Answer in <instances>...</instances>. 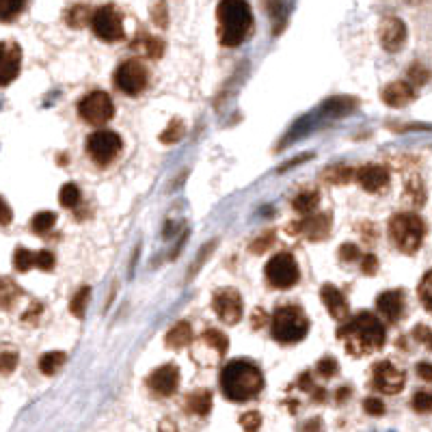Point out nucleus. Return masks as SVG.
<instances>
[{
	"mask_svg": "<svg viewBox=\"0 0 432 432\" xmlns=\"http://www.w3.org/2000/svg\"><path fill=\"white\" fill-rule=\"evenodd\" d=\"M338 338L352 357L372 355L381 350L387 342L383 322L369 311H361L352 320H348V324L340 327Z\"/></svg>",
	"mask_w": 432,
	"mask_h": 432,
	"instance_id": "obj_1",
	"label": "nucleus"
},
{
	"mask_svg": "<svg viewBox=\"0 0 432 432\" xmlns=\"http://www.w3.org/2000/svg\"><path fill=\"white\" fill-rule=\"evenodd\" d=\"M264 389V374L249 359H234L221 372V392L232 402H249Z\"/></svg>",
	"mask_w": 432,
	"mask_h": 432,
	"instance_id": "obj_2",
	"label": "nucleus"
},
{
	"mask_svg": "<svg viewBox=\"0 0 432 432\" xmlns=\"http://www.w3.org/2000/svg\"><path fill=\"white\" fill-rule=\"evenodd\" d=\"M219 39L227 48L240 45L253 28V11L249 0H221L216 7Z\"/></svg>",
	"mask_w": 432,
	"mask_h": 432,
	"instance_id": "obj_3",
	"label": "nucleus"
},
{
	"mask_svg": "<svg viewBox=\"0 0 432 432\" xmlns=\"http://www.w3.org/2000/svg\"><path fill=\"white\" fill-rule=\"evenodd\" d=\"M426 223L415 212H398L389 221V238L400 253L413 255L421 249Z\"/></svg>",
	"mask_w": 432,
	"mask_h": 432,
	"instance_id": "obj_4",
	"label": "nucleus"
},
{
	"mask_svg": "<svg viewBox=\"0 0 432 432\" xmlns=\"http://www.w3.org/2000/svg\"><path fill=\"white\" fill-rule=\"evenodd\" d=\"M270 331H273L275 342L284 346L298 344L309 333V318L298 305H281L273 315Z\"/></svg>",
	"mask_w": 432,
	"mask_h": 432,
	"instance_id": "obj_5",
	"label": "nucleus"
},
{
	"mask_svg": "<svg viewBox=\"0 0 432 432\" xmlns=\"http://www.w3.org/2000/svg\"><path fill=\"white\" fill-rule=\"evenodd\" d=\"M264 275L268 279V284L273 288H279V290H290L292 286L298 284L301 279V270H298V264L294 259L292 253H277L273 259H270L264 268Z\"/></svg>",
	"mask_w": 432,
	"mask_h": 432,
	"instance_id": "obj_6",
	"label": "nucleus"
},
{
	"mask_svg": "<svg viewBox=\"0 0 432 432\" xmlns=\"http://www.w3.org/2000/svg\"><path fill=\"white\" fill-rule=\"evenodd\" d=\"M91 28L97 39L108 41V43L122 41L126 37L124 16L115 5H104V7L95 9V14L91 16Z\"/></svg>",
	"mask_w": 432,
	"mask_h": 432,
	"instance_id": "obj_7",
	"label": "nucleus"
},
{
	"mask_svg": "<svg viewBox=\"0 0 432 432\" xmlns=\"http://www.w3.org/2000/svg\"><path fill=\"white\" fill-rule=\"evenodd\" d=\"M78 113H80L82 122H87L91 126H104L113 119L115 104L106 91H91L80 99Z\"/></svg>",
	"mask_w": 432,
	"mask_h": 432,
	"instance_id": "obj_8",
	"label": "nucleus"
},
{
	"mask_svg": "<svg viewBox=\"0 0 432 432\" xmlns=\"http://www.w3.org/2000/svg\"><path fill=\"white\" fill-rule=\"evenodd\" d=\"M124 147V141L113 130H97L87 136V153L97 162V165H108L113 162Z\"/></svg>",
	"mask_w": 432,
	"mask_h": 432,
	"instance_id": "obj_9",
	"label": "nucleus"
},
{
	"mask_svg": "<svg viewBox=\"0 0 432 432\" xmlns=\"http://www.w3.org/2000/svg\"><path fill=\"white\" fill-rule=\"evenodd\" d=\"M147 82H149L147 68L136 59L124 61L115 72V87L126 95H139L141 91H145Z\"/></svg>",
	"mask_w": 432,
	"mask_h": 432,
	"instance_id": "obj_10",
	"label": "nucleus"
},
{
	"mask_svg": "<svg viewBox=\"0 0 432 432\" xmlns=\"http://www.w3.org/2000/svg\"><path fill=\"white\" fill-rule=\"evenodd\" d=\"M406 376L392 361H378L372 369V385L387 396H396L404 389Z\"/></svg>",
	"mask_w": 432,
	"mask_h": 432,
	"instance_id": "obj_11",
	"label": "nucleus"
},
{
	"mask_svg": "<svg viewBox=\"0 0 432 432\" xmlns=\"http://www.w3.org/2000/svg\"><path fill=\"white\" fill-rule=\"evenodd\" d=\"M331 227H333V216L329 212H318V214L305 216L298 223L288 225V234L305 236L309 240H324L331 234Z\"/></svg>",
	"mask_w": 432,
	"mask_h": 432,
	"instance_id": "obj_12",
	"label": "nucleus"
},
{
	"mask_svg": "<svg viewBox=\"0 0 432 432\" xmlns=\"http://www.w3.org/2000/svg\"><path fill=\"white\" fill-rule=\"evenodd\" d=\"M212 309L225 324H238L242 318V298L234 288H221L212 298Z\"/></svg>",
	"mask_w": 432,
	"mask_h": 432,
	"instance_id": "obj_13",
	"label": "nucleus"
},
{
	"mask_svg": "<svg viewBox=\"0 0 432 432\" xmlns=\"http://www.w3.org/2000/svg\"><path fill=\"white\" fill-rule=\"evenodd\" d=\"M22 68V50L16 41H0V87L11 85Z\"/></svg>",
	"mask_w": 432,
	"mask_h": 432,
	"instance_id": "obj_14",
	"label": "nucleus"
},
{
	"mask_svg": "<svg viewBox=\"0 0 432 432\" xmlns=\"http://www.w3.org/2000/svg\"><path fill=\"white\" fill-rule=\"evenodd\" d=\"M378 41H381L383 50L387 52H400L406 43V24L400 18H383L381 26H378Z\"/></svg>",
	"mask_w": 432,
	"mask_h": 432,
	"instance_id": "obj_15",
	"label": "nucleus"
},
{
	"mask_svg": "<svg viewBox=\"0 0 432 432\" xmlns=\"http://www.w3.org/2000/svg\"><path fill=\"white\" fill-rule=\"evenodd\" d=\"M147 385L153 394L162 396V398H169L178 392L180 387V369L178 365H162L158 369H153L147 378Z\"/></svg>",
	"mask_w": 432,
	"mask_h": 432,
	"instance_id": "obj_16",
	"label": "nucleus"
},
{
	"mask_svg": "<svg viewBox=\"0 0 432 432\" xmlns=\"http://www.w3.org/2000/svg\"><path fill=\"white\" fill-rule=\"evenodd\" d=\"M376 309L387 322H398L404 318V309H406V301H404V292L402 290H387L383 294H378L376 298Z\"/></svg>",
	"mask_w": 432,
	"mask_h": 432,
	"instance_id": "obj_17",
	"label": "nucleus"
},
{
	"mask_svg": "<svg viewBox=\"0 0 432 432\" xmlns=\"http://www.w3.org/2000/svg\"><path fill=\"white\" fill-rule=\"evenodd\" d=\"M355 178L367 193H381L389 186V171L383 165H365L355 173Z\"/></svg>",
	"mask_w": 432,
	"mask_h": 432,
	"instance_id": "obj_18",
	"label": "nucleus"
},
{
	"mask_svg": "<svg viewBox=\"0 0 432 432\" xmlns=\"http://www.w3.org/2000/svg\"><path fill=\"white\" fill-rule=\"evenodd\" d=\"M381 97L387 106H394V108H402L406 104H411L415 97H417V91L413 85L404 82V80H396V82H389L387 87H383L381 91Z\"/></svg>",
	"mask_w": 432,
	"mask_h": 432,
	"instance_id": "obj_19",
	"label": "nucleus"
},
{
	"mask_svg": "<svg viewBox=\"0 0 432 432\" xmlns=\"http://www.w3.org/2000/svg\"><path fill=\"white\" fill-rule=\"evenodd\" d=\"M320 298H322L324 307H327V311H329L335 320H346V318H348V303H346L344 294H342L335 286H331V284L322 286Z\"/></svg>",
	"mask_w": 432,
	"mask_h": 432,
	"instance_id": "obj_20",
	"label": "nucleus"
},
{
	"mask_svg": "<svg viewBox=\"0 0 432 432\" xmlns=\"http://www.w3.org/2000/svg\"><path fill=\"white\" fill-rule=\"evenodd\" d=\"M132 50L141 52L143 57L160 59L162 52H165V43H162L158 37H151V35H147V33H139V37H136L134 43H132Z\"/></svg>",
	"mask_w": 432,
	"mask_h": 432,
	"instance_id": "obj_21",
	"label": "nucleus"
},
{
	"mask_svg": "<svg viewBox=\"0 0 432 432\" xmlns=\"http://www.w3.org/2000/svg\"><path fill=\"white\" fill-rule=\"evenodd\" d=\"M186 411L199 417H205L212 411V394L207 389H197L186 398Z\"/></svg>",
	"mask_w": 432,
	"mask_h": 432,
	"instance_id": "obj_22",
	"label": "nucleus"
},
{
	"mask_svg": "<svg viewBox=\"0 0 432 432\" xmlns=\"http://www.w3.org/2000/svg\"><path fill=\"white\" fill-rule=\"evenodd\" d=\"M165 342H167L169 348H176V350H178V348H186V346L193 342V329H190V324L184 322V320L178 322L176 327L167 333V340H165Z\"/></svg>",
	"mask_w": 432,
	"mask_h": 432,
	"instance_id": "obj_23",
	"label": "nucleus"
},
{
	"mask_svg": "<svg viewBox=\"0 0 432 432\" xmlns=\"http://www.w3.org/2000/svg\"><path fill=\"white\" fill-rule=\"evenodd\" d=\"M68 361V355L61 352V350H54V352H45L41 355L39 359V369L45 374V376H52V374H57Z\"/></svg>",
	"mask_w": 432,
	"mask_h": 432,
	"instance_id": "obj_24",
	"label": "nucleus"
},
{
	"mask_svg": "<svg viewBox=\"0 0 432 432\" xmlns=\"http://www.w3.org/2000/svg\"><path fill=\"white\" fill-rule=\"evenodd\" d=\"M320 205V195L315 190H305V193H298L292 201V207L298 212V214H311L315 207Z\"/></svg>",
	"mask_w": 432,
	"mask_h": 432,
	"instance_id": "obj_25",
	"label": "nucleus"
},
{
	"mask_svg": "<svg viewBox=\"0 0 432 432\" xmlns=\"http://www.w3.org/2000/svg\"><path fill=\"white\" fill-rule=\"evenodd\" d=\"M322 178L329 184H346L355 178V169H350L348 165H333L331 169L322 173Z\"/></svg>",
	"mask_w": 432,
	"mask_h": 432,
	"instance_id": "obj_26",
	"label": "nucleus"
},
{
	"mask_svg": "<svg viewBox=\"0 0 432 432\" xmlns=\"http://www.w3.org/2000/svg\"><path fill=\"white\" fill-rule=\"evenodd\" d=\"M20 294H22V290L11 279H0V307L9 309L18 301Z\"/></svg>",
	"mask_w": 432,
	"mask_h": 432,
	"instance_id": "obj_27",
	"label": "nucleus"
},
{
	"mask_svg": "<svg viewBox=\"0 0 432 432\" xmlns=\"http://www.w3.org/2000/svg\"><path fill=\"white\" fill-rule=\"evenodd\" d=\"M203 342H205L212 350H216V355H225L227 348H230L227 335L221 333V331H216V329H207V331L203 333Z\"/></svg>",
	"mask_w": 432,
	"mask_h": 432,
	"instance_id": "obj_28",
	"label": "nucleus"
},
{
	"mask_svg": "<svg viewBox=\"0 0 432 432\" xmlns=\"http://www.w3.org/2000/svg\"><path fill=\"white\" fill-rule=\"evenodd\" d=\"M26 7V0H0V22L16 20Z\"/></svg>",
	"mask_w": 432,
	"mask_h": 432,
	"instance_id": "obj_29",
	"label": "nucleus"
},
{
	"mask_svg": "<svg viewBox=\"0 0 432 432\" xmlns=\"http://www.w3.org/2000/svg\"><path fill=\"white\" fill-rule=\"evenodd\" d=\"M54 223H57V216H54L52 212H37L33 216V221H31V230L35 234L43 236V234H48L54 227Z\"/></svg>",
	"mask_w": 432,
	"mask_h": 432,
	"instance_id": "obj_30",
	"label": "nucleus"
},
{
	"mask_svg": "<svg viewBox=\"0 0 432 432\" xmlns=\"http://www.w3.org/2000/svg\"><path fill=\"white\" fill-rule=\"evenodd\" d=\"M14 266L18 273H28V270L35 266V253L24 247H18L14 253Z\"/></svg>",
	"mask_w": 432,
	"mask_h": 432,
	"instance_id": "obj_31",
	"label": "nucleus"
},
{
	"mask_svg": "<svg viewBox=\"0 0 432 432\" xmlns=\"http://www.w3.org/2000/svg\"><path fill=\"white\" fill-rule=\"evenodd\" d=\"M184 132H186V128H184L182 119H173V122L169 124V128H167L165 132L160 134V141L165 143V145H173V143H180V141H182V136H184Z\"/></svg>",
	"mask_w": 432,
	"mask_h": 432,
	"instance_id": "obj_32",
	"label": "nucleus"
},
{
	"mask_svg": "<svg viewBox=\"0 0 432 432\" xmlns=\"http://www.w3.org/2000/svg\"><path fill=\"white\" fill-rule=\"evenodd\" d=\"M59 201H61V205L63 207H76L78 203H80V188L76 186V184H65L63 188H61V193H59Z\"/></svg>",
	"mask_w": 432,
	"mask_h": 432,
	"instance_id": "obj_33",
	"label": "nucleus"
},
{
	"mask_svg": "<svg viewBox=\"0 0 432 432\" xmlns=\"http://www.w3.org/2000/svg\"><path fill=\"white\" fill-rule=\"evenodd\" d=\"M65 20L70 26L74 28H82L87 22H89V9L85 5H74L68 14H65Z\"/></svg>",
	"mask_w": 432,
	"mask_h": 432,
	"instance_id": "obj_34",
	"label": "nucleus"
},
{
	"mask_svg": "<svg viewBox=\"0 0 432 432\" xmlns=\"http://www.w3.org/2000/svg\"><path fill=\"white\" fill-rule=\"evenodd\" d=\"M89 296H91V290H89V288H80V290L74 294V298L70 301V311H72L76 318H82V315H85Z\"/></svg>",
	"mask_w": 432,
	"mask_h": 432,
	"instance_id": "obj_35",
	"label": "nucleus"
},
{
	"mask_svg": "<svg viewBox=\"0 0 432 432\" xmlns=\"http://www.w3.org/2000/svg\"><path fill=\"white\" fill-rule=\"evenodd\" d=\"M18 350L16 348H0V372L3 374H11L18 365Z\"/></svg>",
	"mask_w": 432,
	"mask_h": 432,
	"instance_id": "obj_36",
	"label": "nucleus"
},
{
	"mask_svg": "<svg viewBox=\"0 0 432 432\" xmlns=\"http://www.w3.org/2000/svg\"><path fill=\"white\" fill-rule=\"evenodd\" d=\"M240 426L244 432H259L261 428V415L257 411H249L240 417Z\"/></svg>",
	"mask_w": 432,
	"mask_h": 432,
	"instance_id": "obj_37",
	"label": "nucleus"
},
{
	"mask_svg": "<svg viewBox=\"0 0 432 432\" xmlns=\"http://www.w3.org/2000/svg\"><path fill=\"white\" fill-rule=\"evenodd\" d=\"M315 372H318L322 378H333V376L338 374V361H335L333 357H324V359L318 361Z\"/></svg>",
	"mask_w": 432,
	"mask_h": 432,
	"instance_id": "obj_38",
	"label": "nucleus"
},
{
	"mask_svg": "<svg viewBox=\"0 0 432 432\" xmlns=\"http://www.w3.org/2000/svg\"><path fill=\"white\" fill-rule=\"evenodd\" d=\"M417 296H419V301H421V305L430 311V298H432V292H430V273H426L423 275V279H421V284H419V288H417Z\"/></svg>",
	"mask_w": 432,
	"mask_h": 432,
	"instance_id": "obj_39",
	"label": "nucleus"
},
{
	"mask_svg": "<svg viewBox=\"0 0 432 432\" xmlns=\"http://www.w3.org/2000/svg\"><path fill=\"white\" fill-rule=\"evenodd\" d=\"M413 409H415L417 413H430V409H432V398H430V394H428V392H417V394L413 396Z\"/></svg>",
	"mask_w": 432,
	"mask_h": 432,
	"instance_id": "obj_40",
	"label": "nucleus"
},
{
	"mask_svg": "<svg viewBox=\"0 0 432 432\" xmlns=\"http://www.w3.org/2000/svg\"><path fill=\"white\" fill-rule=\"evenodd\" d=\"M406 195H411L409 199H411L413 203H417V205L423 203V188H421L419 178H413V180L409 182V186H406Z\"/></svg>",
	"mask_w": 432,
	"mask_h": 432,
	"instance_id": "obj_41",
	"label": "nucleus"
},
{
	"mask_svg": "<svg viewBox=\"0 0 432 432\" xmlns=\"http://www.w3.org/2000/svg\"><path fill=\"white\" fill-rule=\"evenodd\" d=\"M54 261H57V259H54V255H52L50 251H39V253H35V266H37L39 270H45V273H48V270L54 268Z\"/></svg>",
	"mask_w": 432,
	"mask_h": 432,
	"instance_id": "obj_42",
	"label": "nucleus"
},
{
	"mask_svg": "<svg viewBox=\"0 0 432 432\" xmlns=\"http://www.w3.org/2000/svg\"><path fill=\"white\" fill-rule=\"evenodd\" d=\"M363 409H365V413L372 415V417H381V415L385 413V404H383V400H378V398H367V400L363 402Z\"/></svg>",
	"mask_w": 432,
	"mask_h": 432,
	"instance_id": "obj_43",
	"label": "nucleus"
},
{
	"mask_svg": "<svg viewBox=\"0 0 432 432\" xmlns=\"http://www.w3.org/2000/svg\"><path fill=\"white\" fill-rule=\"evenodd\" d=\"M340 259L342 261H357V259H361V251H359V247L357 244H342V249H340Z\"/></svg>",
	"mask_w": 432,
	"mask_h": 432,
	"instance_id": "obj_44",
	"label": "nucleus"
},
{
	"mask_svg": "<svg viewBox=\"0 0 432 432\" xmlns=\"http://www.w3.org/2000/svg\"><path fill=\"white\" fill-rule=\"evenodd\" d=\"M361 270L365 275H376L378 273V257L367 253V255H361Z\"/></svg>",
	"mask_w": 432,
	"mask_h": 432,
	"instance_id": "obj_45",
	"label": "nucleus"
},
{
	"mask_svg": "<svg viewBox=\"0 0 432 432\" xmlns=\"http://www.w3.org/2000/svg\"><path fill=\"white\" fill-rule=\"evenodd\" d=\"M273 242H275V232H266L264 238H259V240H255V242L251 244V251H253V253H264Z\"/></svg>",
	"mask_w": 432,
	"mask_h": 432,
	"instance_id": "obj_46",
	"label": "nucleus"
},
{
	"mask_svg": "<svg viewBox=\"0 0 432 432\" xmlns=\"http://www.w3.org/2000/svg\"><path fill=\"white\" fill-rule=\"evenodd\" d=\"M11 221H14V212L9 207V203L0 197V225L7 227V225H11Z\"/></svg>",
	"mask_w": 432,
	"mask_h": 432,
	"instance_id": "obj_47",
	"label": "nucleus"
},
{
	"mask_svg": "<svg viewBox=\"0 0 432 432\" xmlns=\"http://www.w3.org/2000/svg\"><path fill=\"white\" fill-rule=\"evenodd\" d=\"M413 338L426 346H430V329L426 327V324H417V327L413 329Z\"/></svg>",
	"mask_w": 432,
	"mask_h": 432,
	"instance_id": "obj_48",
	"label": "nucleus"
},
{
	"mask_svg": "<svg viewBox=\"0 0 432 432\" xmlns=\"http://www.w3.org/2000/svg\"><path fill=\"white\" fill-rule=\"evenodd\" d=\"M39 313H41V305H39V303H33L31 309L24 313V322H37V320H39Z\"/></svg>",
	"mask_w": 432,
	"mask_h": 432,
	"instance_id": "obj_49",
	"label": "nucleus"
},
{
	"mask_svg": "<svg viewBox=\"0 0 432 432\" xmlns=\"http://www.w3.org/2000/svg\"><path fill=\"white\" fill-rule=\"evenodd\" d=\"M417 374H419V376L423 378L426 383H430V378H432V372H430V363H426V361H423V363H419V365H417Z\"/></svg>",
	"mask_w": 432,
	"mask_h": 432,
	"instance_id": "obj_50",
	"label": "nucleus"
},
{
	"mask_svg": "<svg viewBox=\"0 0 432 432\" xmlns=\"http://www.w3.org/2000/svg\"><path fill=\"white\" fill-rule=\"evenodd\" d=\"M160 432H178V426L171 419H162L160 423Z\"/></svg>",
	"mask_w": 432,
	"mask_h": 432,
	"instance_id": "obj_51",
	"label": "nucleus"
},
{
	"mask_svg": "<svg viewBox=\"0 0 432 432\" xmlns=\"http://www.w3.org/2000/svg\"><path fill=\"white\" fill-rule=\"evenodd\" d=\"M264 322H266V313L264 311H259V309H255V318H253V329H259V324L264 327Z\"/></svg>",
	"mask_w": 432,
	"mask_h": 432,
	"instance_id": "obj_52",
	"label": "nucleus"
},
{
	"mask_svg": "<svg viewBox=\"0 0 432 432\" xmlns=\"http://www.w3.org/2000/svg\"><path fill=\"white\" fill-rule=\"evenodd\" d=\"M344 398H350V389L348 387H342L338 392V402H344Z\"/></svg>",
	"mask_w": 432,
	"mask_h": 432,
	"instance_id": "obj_53",
	"label": "nucleus"
}]
</instances>
